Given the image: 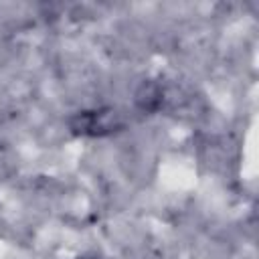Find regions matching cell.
<instances>
[{
	"label": "cell",
	"instance_id": "6da1fadb",
	"mask_svg": "<svg viewBox=\"0 0 259 259\" xmlns=\"http://www.w3.org/2000/svg\"><path fill=\"white\" fill-rule=\"evenodd\" d=\"M69 127L75 136H89V138H101V136H109L117 130L123 127V119L121 115L111 109V107H99V109H83L77 111L71 121Z\"/></svg>",
	"mask_w": 259,
	"mask_h": 259
},
{
	"label": "cell",
	"instance_id": "7a4b0ae2",
	"mask_svg": "<svg viewBox=\"0 0 259 259\" xmlns=\"http://www.w3.org/2000/svg\"><path fill=\"white\" fill-rule=\"evenodd\" d=\"M136 103L142 111H156L162 103V91L156 83H144L136 93Z\"/></svg>",
	"mask_w": 259,
	"mask_h": 259
}]
</instances>
